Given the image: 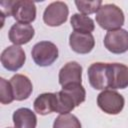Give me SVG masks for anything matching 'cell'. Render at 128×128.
<instances>
[{"instance_id": "1", "label": "cell", "mask_w": 128, "mask_h": 128, "mask_svg": "<svg viewBox=\"0 0 128 128\" xmlns=\"http://www.w3.org/2000/svg\"><path fill=\"white\" fill-rule=\"evenodd\" d=\"M125 17L123 11L115 4H104L96 13V22L104 30L113 31L121 29Z\"/></svg>"}, {"instance_id": "2", "label": "cell", "mask_w": 128, "mask_h": 128, "mask_svg": "<svg viewBox=\"0 0 128 128\" xmlns=\"http://www.w3.org/2000/svg\"><path fill=\"white\" fill-rule=\"evenodd\" d=\"M59 51L57 46L50 41H40L36 43L31 51V56L35 64L40 67L52 65L58 58Z\"/></svg>"}, {"instance_id": "3", "label": "cell", "mask_w": 128, "mask_h": 128, "mask_svg": "<svg viewBox=\"0 0 128 128\" xmlns=\"http://www.w3.org/2000/svg\"><path fill=\"white\" fill-rule=\"evenodd\" d=\"M124 97L115 90L106 89L97 96V105L99 108L110 115L119 114L124 108Z\"/></svg>"}, {"instance_id": "4", "label": "cell", "mask_w": 128, "mask_h": 128, "mask_svg": "<svg viewBox=\"0 0 128 128\" xmlns=\"http://www.w3.org/2000/svg\"><path fill=\"white\" fill-rule=\"evenodd\" d=\"M69 8L65 2L56 1L50 3L44 10L43 21L51 27H56L64 24L67 21Z\"/></svg>"}, {"instance_id": "5", "label": "cell", "mask_w": 128, "mask_h": 128, "mask_svg": "<svg viewBox=\"0 0 128 128\" xmlns=\"http://www.w3.org/2000/svg\"><path fill=\"white\" fill-rule=\"evenodd\" d=\"M1 64L2 66L11 72H16L25 63L26 55L24 50L17 45H11L5 48L1 53Z\"/></svg>"}, {"instance_id": "6", "label": "cell", "mask_w": 128, "mask_h": 128, "mask_svg": "<svg viewBox=\"0 0 128 128\" xmlns=\"http://www.w3.org/2000/svg\"><path fill=\"white\" fill-rule=\"evenodd\" d=\"M105 48L113 54H122L128 51V31L117 29L108 31L104 37Z\"/></svg>"}, {"instance_id": "7", "label": "cell", "mask_w": 128, "mask_h": 128, "mask_svg": "<svg viewBox=\"0 0 128 128\" xmlns=\"http://www.w3.org/2000/svg\"><path fill=\"white\" fill-rule=\"evenodd\" d=\"M88 80L91 87L96 90H106L109 88L108 63L96 62L91 64L87 70Z\"/></svg>"}, {"instance_id": "8", "label": "cell", "mask_w": 128, "mask_h": 128, "mask_svg": "<svg viewBox=\"0 0 128 128\" xmlns=\"http://www.w3.org/2000/svg\"><path fill=\"white\" fill-rule=\"evenodd\" d=\"M11 16L19 23H31L36 18V6L30 0H13Z\"/></svg>"}, {"instance_id": "9", "label": "cell", "mask_w": 128, "mask_h": 128, "mask_svg": "<svg viewBox=\"0 0 128 128\" xmlns=\"http://www.w3.org/2000/svg\"><path fill=\"white\" fill-rule=\"evenodd\" d=\"M109 88L125 89L128 87V67L121 63H108Z\"/></svg>"}, {"instance_id": "10", "label": "cell", "mask_w": 128, "mask_h": 128, "mask_svg": "<svg viewBox=\"0 0 128 128\" xmlns=\"http://www.w3.org/2000/svg\"><path fill=\"white\" fill-rule=\"evenodd\" d=\"M59 84L66 87L72 84H81L82 82V66L76 61L66 63L59 71Z\"/></svg>"}, {"instance_id": "11", "label": "cell", "mask_w": 128, "mask_h": 128, "mask_svg": "<svg viewBox=\"0 0 128 128\" xmlns=\"http://www.w3.org/2000/svg\"><path fill=\"white\" fill-rule=\"evenodd\" d=\"M35 30L31 24L27 23H15L11 26L8 38L14 45H23L28 43L34 37Z\"/></svg>"}, {"instance_id": "12", "label": "cell", "mask_w": 128, "mask_h": 128, "mask_svg": "<svg viewBox=\"0 0 128 128\" xmlns=\"http://www.w3.org/2000/svg\"><path fill=\"white\" fill-rule=\"evenodd\" d=\"M69 45L71 49L78 54H87L95 46V40L91 33L72 32L69 36Z\"/></svg>"}, {"instance_id": "13", "label": "cell", "mask_w": 128, "mask_h": 128, "mask_svg": "<svg viewBox=\"0 0 128 128\" xmlns=\"http://www.w3.org/2000/svg\"><path fill=\"white\" fill-rule=\"evenodd\" d=\"M9 82L12 86L15 100L23 101L30 97L33 91V86H32L31 80L26 75L15 74L14 76L11 77Z\"/></svg>"}, {"instance_id": "14", "label": "cell", "mask_w": 128, "mask_h": 128, "mask_svg": "<svg viewBox=\"0 0 128 128\" xmlns=\"http://www.w3.org/2000/svg\"><path fill=\"white\" fill-rule=\"evenodd\" d=\"M13 123L15 128H36L37 117L29 108H19L14 111Z\"/></svg>"}, {"instance_id": "15", "label": "cell", "mask_w": 128, "mask_h": 128, "mask_svg": "<svg viewBox=\"0 0 128 128\" xmlns=\"http://www.w3.org/2000/svg\"><path fill=\"white\" fill-rule=\"evenodd\" d=\"M34 110L40 115H48L56 110V93H42L33 103Z\"/></svg>"}, {"instance_id": "16", "label": "cell", "mask_w": 128, "mask_h": 128, "mask_svg": "<svg viewBox=\"0 0 128 128\" xmlns=\"http://www.w3.org/2000/svg\"><path fill=\"white\" fill-rule=\"evenodd\" d=\"M70 23L75 32L91 33L95 29V24H94L93 19L81 13L73 14L70 18Z\"/></svg>"}, {"instance_id": "17", "label": "cell", "mask_w": 128, "mask_h": 128, "mask_svg": "<svg viewBox=\"0 0 128 128\" xmlns=\"http://www.w3.org/2000/svg\"><path fill=\"white\" fill-rule=\"evenodd\" d=\"M62 90L70 96V98L73 100L75 106H79L81 103L85 101L86 98V91L82 84H72L68 85L66 87H62Z\"/></svg>"}, {"instance_id": "18", "label": "cell", "mask_w": 128, "mask_h": 128, "mask_svg": "<svg viewBox=\"0 0 128 128\" xmlns=\"http://www.w3.org/2000/svg\"><path fill=\"white\" fill-rule=\"evenodd\" d=\"M53 128H82L78 118L71 114H60L53 123Z\"/></svg>"}, {"instance_id": "19", "label": "cell", "mask_w": 128, "mask_h": 128, "mask_svg": "<svg viewBox=\"0 0 128 128\" xmlns=\"http://www.w3.org/2000/svg\"><path fill=\"white\" fill-rule=\"evenodd\" d=\"M75 5L81 14L87 16L92 13H97L99 8L102 6V1L101 0H94V1L76 0Z\"/></svg>"}, {"instance_id": "20", "label": "cell", "mask_w": 128, "mask_h": 128, "mask_svg": "<svg viewBox=\"0 0 128 128\" xmlns=\"http://www.w3.org/2000/svg\"><path fill=\"white\" fill-rule=\"evenodd\" d=\"M14 99L12 86L9 81L0 78V101L2 104H10Z\"/></svg>"}, {"instance_id": "21", "label": "cell", "mask_w": 128, "mask_h": 128, "mask_svg": "<svg viewBox=\"0 0 128 128\" xmlns=\"http://www.w3.org/2000/svg\"><path fill=\"white\" fill-rule=\"evenodd\" d=\"M8 128H11V127H8Z\"/></svg>"}]
</instances>
